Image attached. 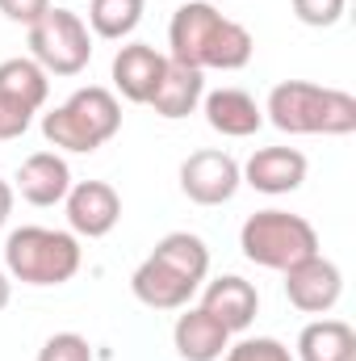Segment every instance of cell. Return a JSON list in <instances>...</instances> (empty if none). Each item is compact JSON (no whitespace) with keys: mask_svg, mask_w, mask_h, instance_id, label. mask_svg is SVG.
Listing matches in <instances>:
<instances>
[{"mask_svg":"<svg viewBox=\"0 0 356 361\" xmlns=\"http://www.w3.org/2000/svg\"><path fill=\"white\" fill-rule=\"evenodd\" d=\"M168 59H177L184 68H218V72H239L252 63V34L248 25L222 17L210 0H184L177 13H172V25H168Z\"/></svg>","mask_w":356,"mask_h":361,"instance_id":"cell-1","label":"cell"},{"mask_svg":"<svg viewBox=\"0 0 356 361\" xmlns=\"http://www.w3.org/2000/svg\"><path fill=\"white\" fill-rule=\"evenodd\" d=\"M268 122L285 135H352L356 97L344 89H323L310 80H281L268 92Z\"/></svg>","mask_w":356,"mask_h":361,"instance_id":"cell-2","label":"cell"},{"mask_svg":"<svg viewBox=\"0 0 356 361\" xmlns=\"http://www.w3.org/2000/svg\"><path fill=\"white\" fill-rule=\"evenodd\" d=\"M117 130H122V105H117L113 92L101 89V85L76 89L63 105L42 114L46 143L59 147V152H76V156H89L96 147H105Z\"/></svg>","mask_w":356,"mask_h":361,"instance_id":"cell-3","label":"cell"},{"mask_svg":"<svg viewBox=\"0 0 356 361\" xmlns=\"http://www.w3.org/2000/svg\"><path fill=\"white\" fill-rule=\"evenodd\" d=\"M80 240L55 227H17L4 240V273L25 286H63L80 273Z\"/></svg>","mask_w":356,"mask_h":361,"instance_id":"cell-4","label":"cell"},{"mask_svg":"<svg viewBox=\"0 0 356 361\" xmlns=\"http://www.w3.org/2000/svg\"><path fill=\"white\" fill-rule=\"evenodd\" d=\"M239 248L252 265L260 269H276L285 273L289 265L306 261L319 252V231L302 219V214H289V210H256L243 231H239Z\"/></svg>","mask_w":356,"mask_h":361,"instance_id":"cell-5","label":"cell"},{"mask_svg":"<svg viewBox=\"0 0 356 361\" xmlns=\"http://www.w3.org/2000/svg\"><path fill=\"white\" fill-rule=\"evenodd\" d=\"M30 59L46 76H80L92 59V30L72 8H46L30 25Z\"/></svg>","mask_w":356,"mask_h":361,"instance_id":"cell-6","label":"cell"},{"mask_svg":"<svg viewBox=\"0 0 356 361\" xmlns=\"http://www.w3.org/2000/svg\"><path fill=\"white\" fill-rule=\"evenodd\" d=\"M239 185H243V169L227 152L205 147V152H193L180 164V189L197 206H222V202H231L239 193Z\"/></svg>","mask_w":356,"mask_h":361,"instance_id":"cell-7","label":"cell"},{"mask_svg":"<svg viewBox=\"0 0 356 361\" xmlns=\"http://www.w3.org/2000/svg\"><path fill=\"white\" fill-rule=\"evenodd\" d=\"M340 294H344V273L323 252H314V257H306V261L285 269V298H289V307H298L306 315L331 311L340 302Z\"/></svg>","mask_w":356,"mask_h":361,"instance_id":"cell-8","label":"cell"},{"mask_svg":"<svg viewBox=\"0 0 356 361\" xmlns=\"http://www.w3.org/2000/svg\"><path fill=\"white\" fill-rule=\"evenodd\" d=\"M68 206V227L72 235H84V240H101L117 227L122 219V197L109 180H80L68 189L63 197Z\"/></svg>","mask_w":356,"mask_h":361,"instance_id":"cell-9","label":"cell"},{"mask_svg":"<svg viewBox=\"0 0 356 361\" xmlns=\"http://www.w3.org/2000/svg\"><path fill=\"white\" fill-rule=\"evenodd\" d=\"M201 311H210V315L235 336V332H248V328H252V319H256V311H260V294H256V286L243 281L239 273H222V277L205 281V290H201Z\"/></svg>","mask_w":356,"mask_h":361,"instance_id":"cell-10","label":"cell"},{"mask_svg":"<svg viewBox=\"0 0 356 361\" xmlns=\"http://www.w3.org/2000/svg\"><path fill=\"white\" fill-rule=\"evenodd\" d=\"M243 169V185H252L256 193H268V197H281V193H293L302 189L306 180V156L298 147H260Z\"/></svg>","mask_w":356,"mask_h":361,"instance_id":"cell-11","label":"cell"},{"mask_svg":"<svg viewBox=\"0 0 356 361\" xmlns=\"http://www.w3.org/2000/svg\"><path fill=\"white\" fill-rule=\"evenodd\" d=\"M164 68H168V55H160L151 42H130V47H122L113 55L109 72H113V89L122 92L126 101L147 105L155 85H160V76H164Z\"/></svg>","mask_w":356,"mask_h":361,"instance_id":"cell-12","label":"cell"},{"mask_svg":"<svg viewBox=\"0 0 356 361\" xmlns=\"http://www.w3.org/2000/svg\"><path fill=\"white\" fill-rule=\"evenodd\" d=\"M68 189H72V169L55 152H34L30 160H21L13 185V193H21L30 206H59Z\"/></svg>","mask_w":356,"mask_h":361,"instance_id":"cell-13","label":"cell"},{"mask_svg":"<svg viewBox=\"0 0 356 361\" xmlns=\"http://www.w3.org/2000/svg\"><path fill=\"white\" fill-rule=\"evenodd\" d=\"M201 105H205L210 130H218L222 139H248L265 126V109L243 89H214L201 97Z\"/></svg>","mask_w":356,"mask_h":361,"instance_id":"cell-14","label":"cell"},{"mask_svg":"<svg viewBox=\"0 0 356 361\" xmlns=\"http://www.w3.org/2000/svg\"><path fill=\"white\" fill-rule=\"evenodd\" d=\"M130 290H134V298H139L143 307H151V311H184L189 298H193L201 286H193L189 277H180L177 269H168L164 261L147 257V261L134 269V277H130Z\"/></svg>","mask_w":356,"mask_h":361,"instance_id":"cell-15","label":"cell"},{"mask_svg":"<svg viewBox=\"0 0 356 361\" xmlns=\"http://www.w3.org/2000/svg\"><path fill=\"white\" fill-rule=\"evenodd\" d=\"M172 345L184 361H222L227 345H231V332L201 307H189L184 315H177V328H172Z\"/></svg>","mask_w":356,"mask_h":361,"instance_id":"cell-16","label":"cell"},{"mask_svg":"<svg viewBox=\"0 0 356 361\" xmlns=\"http://www.w3.org/2000/svg\"><path fill=\"white\" fill-rule=\"evenodd\" d=\"M201 97H205V76L197 72V68H184L177 59H168V68H164V76H160V85L151 92V109L160 114V118H189L197 105H201Z\"/></svg>","mask_w":356,"mask_h":361,"instance_id":"cell-17","label":"cell"},{"mask_svg":"<svg viewBox=\"0 0 356 361\" xmlns=\"http://www.w3.org/2000/svg\"><path fill=\"white\" fill-rule=\"evenodd\" d=\"M298 361H356V332L344 319H314L298 336Z\"/></svg>","mask_w":356,"mask_h":361,"instance_id":"cell-18","label":"cell"},{"mask_svg":"<svg viewBox=\"0 0 356 361\" xmlns=\"http://www.w3.org/2000/svg\"><path fill=\"white\" fill-rule=\"evenodd\" d=\"M151 257L164 261L168 269H177L180 277H189L193 286H201L205 273H210V248H205V240L193 235V231H168V235L155 244Z\"/></svg>","mask_w":356,"mask_h":361,"instance_id":"cell-19","label":"cell"},{"mask_svg":"<svg viewBox=\"0 0 356 361\" xmlns=\"http://www.w3.org/2000/svg\"><path fill=\"white\" fill-rule=\"evenodd\" d=\"M143 8H147V0H92L89 4V30L96 38L122 42V38H130L139 30Z\"/></svg>","mask_w":356,"mask_h":361,"instance_id":"cell-20","label":"cell"},{"mask_svg":"<svg viewBox=\"0 0 356 361\" xmlns=\"http://www.w3.org/2000/svg\"><path fill=\"white\" fill-rule=\"evenodd\" d=\"M0 92H13L21 97L30 109H42L46 97H51V76L34 63V59H4L0 63Z\"/></svg>","mask_w":356,"mask_h":361,"instance_id":"cell-21","label":"cell"},{"mask_svg":"<svg viewBox=\"0 0 356 361\" xmlns=\"http://www.w3.org/2000/svg\"><path fill=\"white\" fill-rule=\"evenodd\" d=\"M222 361H293V357H289V349H285L281 341H272V336H248V341H239V345H227Z\"/></svg>","mask_w":356,"mask_h":361,"instance_id":"cell-22","label":"cell"},{"mask_svg":"<svg viewBox=\"0 0 356 361\" xmlns=\"http://www.w3.org/2000/svg\"><path fill=\"white\" fill-rule=\"evenodd\" d=\"M38 361H92V345L80 332H55L38 349Z\"/></svg>","mask_w":356,"mask_h":361,"instance_id":"cell-23","label":"cell"},{"mask_svg":"<svg viewBox=\"0 0 356 361\" xmlns=\"http://www.w3.org/2000/svg\"><path fill=\"white\" fill-rule=\"evenodd\" d=\"M34 114H38V109H30L21 97H13V92H0V143H8V139H21V135L30 130Z\"/></svg>","mask_w":356,"mask_h":361,"instance_id":"cell-24","label":"cell"},{"mask_svg":"<svg viewBox=\"0 0 356 361\" xmlns=\"http://www.w3.org/2000/svg\"><path fill=\"white\" fill-rule=\"evenodd\" d=\"M348 0H293V17L302 25H314V30H327L344 17Z\"/></svg>","mask_w":356,"mask_h":361,"instance_id":"cell-25","label":"cell"},{"mask_svg":"<svg viewBox=\"0 0 356 361\" xmlns=\"http://www.w3.org/2000/svg\"><path fill=\"white\" fill-rule=\"evenodd\" d=\"M46 8H51V0H0V13L17 25H34Z\"/></svg>","mask_w":356,"mask_h":361,"instance_id":"cell-26","label":"cell"},{"mask_svg":"<svg viewBox=\"0 0 356 361\" xmlns=\"http://www.w3.org/2000/svg\"><path fill=\"white\" fill-rule=\"evenodd\" d=\"M13 197H17V193H13V185H8V180H0V227H4V223H8V214H13Z\"/></svg>","mask_w":356,"mask_h":361,"instance_id":"cell-27","label":"cell"},{"mask_svg":"<svg viewBox=\"0 0 356 361\" xmlns=\"http://www.w3.org/2000/svg\"><path fill=\"white\" fill-rule=\"evenodd\" d=\"M8 298H13V281H8V273L0 269V311L8 307Z\"/></svg>","mask_w":356,"mask_h":361,"instance_id":"cell-28","label":"cell"}]
</instances>
